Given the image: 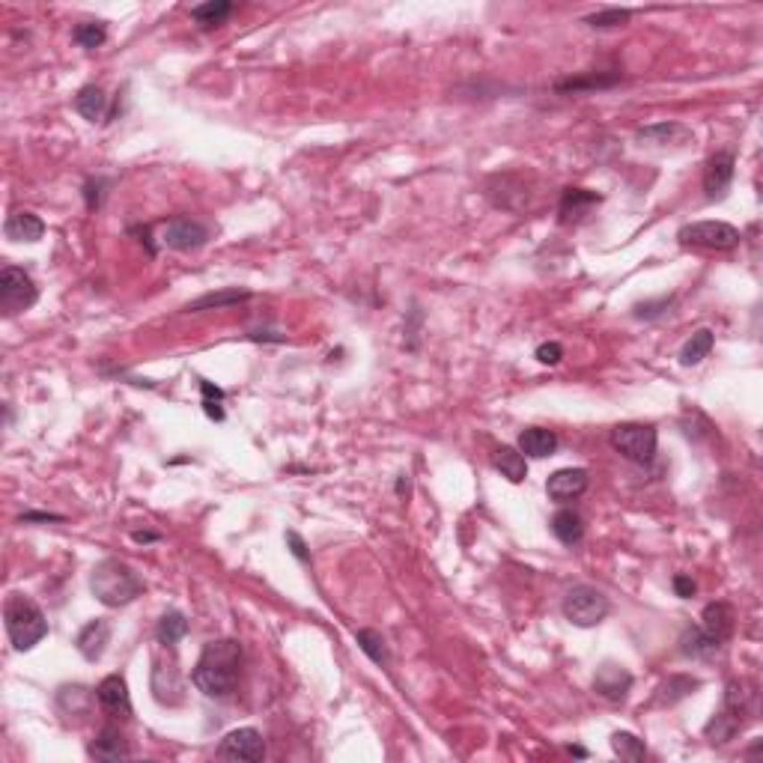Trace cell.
<instances>
[{
	"instance_id": "cell-31",
	"label": "cell",
	"mask_w": 763,
	"mask_h": 763,
	"mask_svg": "<svg viewBox=\"0 0 763 763\" xmlns=\"http://www.w3.org/2000/svg\"><path fill=\"white\" fill-rule=\"evenodd\" d=\"M611 749H615V754L620 760H629V763H638V760L647 758L644 742L629 731H617L615 736H611Z\"/></svg>"
},
{
	"instance_id": "cell-2",
	"label": "cell",
	"mask_w": 763,
	"mask_h": 763,
	"mask_svg": "<svg viewBox=\"0 0 763 763\" xmlns=\"http://www.w3.org/2000/svg\"><path fill=\"white\" fill-rule=\"evenodd\" d=\"M90 591L102 606L120 608V606L135 602L140 593H144V582H140V575L131 570L126 561H120V558H105V561L93 566Z\"/></svg>"
},
{
	"instance_id": "cell-36",
	"label": "cell",
	"mask_w": 763,
	"mask_h": 763,
	"mask_svg": "<svg viewBox=\"0 0 763 763\" xmlns=\"http://www.w3.org/2000/svg\"><path fill=\"white\" fill-rule=\"evenodd\" d=\"M534 358H537L540 364H546V367H555V364L564 358V346L558 343V340H546V343L537 346Z\"/></svg>"
},
{
	"instance_id": "cell-9",
	"label": "cell",
	"mask_w": 763,
	"mask_h": 763,
	"mask_svg": "<svg viewBox=\"0 0 763 763\" xmlns=\"http://www.w3.org/2000/svg\"><path fill=\"white\" fill-rule=\"evenodd\" d=\"M162 245L171 251H197L212 239V230L194 218H171L162 224Z\"/></svg>"
},
{
	"instance_id": "cell-40",
	"label": "cell",
	"mask_w": 763,
	"mask_h": 763,
	"mask_svg": "<svg viewBox=\"0 0 763 763\" xmlns=\"http://www.w3.org/2000/svg\"><path fill=\"white\" fill-rule=\"evenodd\" d=\"M21 522H63V516H57V513H24Z\"/></svg>"
},
{
	"instance_id": "cell-13",
	"label": "cell",
	"mask_w": 763,
	"mask_h": 763,
	"mask_svg": "<svg viewBox=\"0 0 763 763\" xmlns=\"http://www.w3.org/2000/svg\"><path fill=\"white\" fill-rule=\"evenodd\" d=\"M734 173H736V158L731 149H718V153L709 158L707 167H704V191L709 200H722L727 189L734 182Z\"/></svg>"
},
{
	"instance_id": "cell-38",
	"label": "cell",
	"mask_w": 763,
	"mask_h": 763,
	"mask_svg": "<svg viewBox=\"0 0 763 763\" xmlns=\"http://www.w3.org/2000/svg\"><path fill=\"white\" fill-rule=\"evenodd\" d=\"M287 543H289V552L298 558V561H310V555H307V546H305V540H301L296 531H287Z\"/></svg>"
},
{
	"instance_id": "cell-10",
	"label": "cell",
	"mask_w": 763,
	"mask_h": 763,
	"mask_svg": "<svg viewBox=\"0 0 763 763\" xmlns=\"http://www.w3.org/2000/svg\"><path fill=\"white\" fill-rule=\"evenodd\" d=\"M215 754L221 760H247V763L263 760L265 758L263 734L256 731V727H236V731H230L224 740H221Z\"/></svg>"
},
{
	"instance_id": "cell-21",
	"label": "cell",
	"mask_w": 763,
	"mask_h": 763,
	"mask_svg": "<svg viewBox=\"0 0 763 763\" xmlns=\"http://www.w3.org/2000/svg\"><path fill=\"white\" fill-rule=\"evenodd\" d=\"M549 528H552V534L561 540L564 546H579L582 537H584V519H582L573 507L558 510L555 516H552V525H549Z\"/></svg>"
},
{
	"instance_id": "cell-8",
	"label": "cell",
	"mask_w": 763,
	"mask_h": 763,
	"mask_svg": "<svg viewBox=\"0 0 763 763\" xmlns=\"http://www.w3.org/2000/svg\"><path fill=\"white\" fill-rule=\"evenodd\" d=\"M37 298H39V289L24 269H19V265H6V269L0 272V310H4L6 316H15V314H21V310L33 307Z\"/></svg>"
},
{
	"instance_id": "cell-22",
	"label": "cell",
	"mask_w": 763,
	"mask_h": 763,
	"mask_svg": "<svg viewBox=\"0 0 763 763\" xmlns=\"http://www.w3.org/2000/svg\"><path fill=\"white\" fill-rule=\"evenodd\" d=\"M495 468L501 472V477H507L510 483H522L528 477V463H525V454L519 448H499L492 457Z\"/></svg>"
},
{
	"instance_id": "cell-14",
	"label": "cell",
	"mask_w": 763,
	"mask_h": 763,
	"mask_svg": "<svg viewBox=\"0 0 763 763\" xmlns=\"http://www.w3.org/2000/svg\"><path fill=\"white\" fill-rule=\"evenodd\" d=\"M96 700L102 704V709L111 718H131V695H129V683L120 677V674H108L99 686H96Z\"/></svg>"
},
{
	"instance_id": "cell-12",
	"label": "cell",
	"mask_w": 763,
	"mask_h": 763,
	"mask_svg": "<svg viewBox=\"0 0 763 763\" xmlns=\"http://www.w3.org/2000/svg\"><path fill=\"white\" fill-rule=\"evenodd\" d=\"M629 689H633V674L617 662H606L593 674V692L608 704H620L629 695Z\"/></svg>"
},
{
	"instance_id": "cell-24",
	"label": "cell",
	"mask_w": 763,
	"mask_h": 763,
	"mask_svg": "<svg viewBox=\"0 0 763 763\" xmlns=\"http://www.w3.org/2000/svg\"><path fill=\"white\" fill-rule=\"evenodd\" d=\"M713 343H716V334L709 331V328H698V331L683 343L680 364L683 367H695V364H700L709 352H713Z\"/></svg>"
},
{
	"instance_id": "cell-17",
	"label": "cell",
	"mask_w": 763,
	"mask_h": 763,
	"mask_svg": "<svg viewBox=\"0 0 763 763\" xmlns=\"http://www.w3.org/2000/svg\"><path fill=\"white\" fill-rule=\"evenodd\" d=\"M108 641H111V624L105 617H96V620H90V624L81 629V633H78L75 647H78V653H81L87 662H99L105 656V647H108Z\"/></svg>"
},
{
	"instance_id": "cell-11",
	"label": "cell",
	"mask_w": 763,
	"mask_h": 763,
	"mask_svg": "<svg viewBox=\"0 0 763 763\" xmlns=\"http://www.w3.org/2000/svg\"><path fill=\"white\" fill-rule=\"evenodd\" d=\"M591 474L588 468H558V472L546 481V495L558 504L575 501L588 492Z\"/></svg>"
},
{
	"instance_id": "cell-30",
	"label": "cell",
	"mask_w": 763,
	"mask_h": 763,
	"mask_svg": "<svg viewBox=\"0 0 763 763\" xmlns=\"http://www.w3.org/2000/svg\"><path fill=\"white\" fill-rule=\"evenodd\" d=\"M251 298V292L247 289H224V292H206V296H200L197 301H191L189 314H200V310H212V307H227V305H239V301H247Z\"/></svg>"
},
{
	"instance_id": "cell-41",
	"label": "cell",
	"mask_w": 763,
	"mask_h": 763,
	"mask_svg": "<svg viewBox=\"0 0 763 763\" xmlns=\"http://www.w3.org/2000/svg\"><path fill=\"white\" fill-rule=\"evenodd\" d=\"M131 540L135 543H155V540H162V534H155V531H131Z\"/></svg>"
},
{
	"instance_id": "cell-26",
	"label": "cell",
	"mask_w": 763,
	"mask_h": 763,
	"mask_svg": "<svg viewBox=\"0 0 763 763\" xmlns=\"http://www.w3.org/2000/svg\"><path fill=\"white\" fill-rule=\"evenodd\" d=\"M695 689H700V680L695 677H686V674H674V677H668V683L659 689V695H656V704L659 707H671L677 704V700H683L686 695H692Z\"/></svg>"
},
{
	"instance_id": "cell-39",
	"label": "cell",
	"mask_w": 763,
	"mask_h": 763,
	"mask_svg": "<svg viewBox=\"0 0 763 763\" xmlns=\"http://www.w3.org/2000/svg\"><path fill=\"white\" fill-rule=\"evenodd\" d=\"M653 307H656V305H650V301H647V305H638V307H635V316H638V319H653V316H659ZM659 307H671V298H662Z\"/></svg>"
},
{
	"instance_id": "cell-29",
	"label": "cell",
	"mask_w": 763,
	"mask_h": 763,
	"mask_svg": "<svg viewBox=\"0 0 763 763\" xmlns=\"http://www.w3.org/2000/svg\"><path fill=\"white\" fill-rule=\"evenodd\" d=\"M355 641H358L361 653L367 656L373 665H382V668H385L388 659H391L385 647V638H382V633H376V629H358V633H355Z\"/></svg>"
},
{
	"instance_id": "cell-28",
	"label": "cell",
	"mask_w": 763,
	"mask_h": 763,
	"mask_svg": "<svg viewBox=\"0 0 763 763\" xmlns=\"http://www.w3.org/2000/svg\"><path fill=\"white\" fill-rule=\"evenodd\" d=\"M233 13V4L230 0H209V4H200V6H191V19L203 24V28H218L224 24Z\"/></svg>"
},
{
	"instance_id": "cell-18",
	"label": "cell",
	"mask_w": 763,
	"mask_h": 763,
	"mask_svg": "<svg viewBox=\"0 0 763 763\" xmlns=\"http://www.w3.org/2000/svg\"><path fill=\"white\" fill-rule=\"evenodd\" d=\"M4 233H6V239H13V242H30L33 245L46 236V221L30 209H15L13 215L6 218Z\"/></svg>"
},
{
	"instance_id": "cell-15",
	"label": "cell",
	"mask_w": 763,
	"mask_h": 763,
	"mask_svg": "<svg viewBox=\"0 0 763 763\" xmlns=\"http://www.w3.org/2000/svg\"><path fill=\"white\" fill-rule=\"evenodd\" d=\"M87 754L93 760H105V763H117V760H129L131 758V749L122 736L120 727L113 725H105L99 734L93 736V742L87 745Z\"/></svg>"
},
{
	"instance_id": "cell-7",
	"label": "cell",
	"mask_w": 763,
	"mask_h": 763,
	"mask_svg": "<svg viewBox=\"0 0 763 763\" xmlns=\"http://www.w3.org/2000/svg\"><path fill=\"white\" fill-rule=\"evenodd\" d=\"M680 245L704 247V251H731L740 245V230L725 221H695V224L680 227Z\"/></svg>"
},
{
	"instance_id": "cell-34",
	"label": "cell",
	"mask_w": 763,
	"mask_h": 763,
	"mask_svg": "<svg viewBox=\"0 0 763 763\" xmlns=\"http://www.w3.org/2000/svg\"><path fill=\"white\" fill-rule=\"evenodd\" d=\"M620 81V72L617 75H608V78H602V75H597V78H573V81H561L558 84V93H579V90H593V87H597V90H602V87H611V84H617Z\"/></svg>"
},
{
	"instance_id": "cell-33",
	"label": "cell",
	"mask_w": 763,
	"mask_h": 763,
	"mask_svg": "<svg viewBox=\"0 0 763 763\" xmlns=\"http://www.w3.org/2000/svg\"><path fill=\"white\" fill-rule=\"evenodd\" d=\"M671 135L677 138H689V131L677 126V122H656V126H647L638 131V140H650V144H668Z\"/></svg>"
},
{
	"instance_id": "cell-20",
	"label": "cell",
	"mask_w": 763,
	"mask_h": 763,
	"mask_svg": "<svg viewBox=\"0 0 763 763\" xmlns=\"http://www.w3.org/2000/svg\"><path fill=\"white\" fill-rule=\"evenodd\" d=\"M519 450L525 457H534V459H543V457H552L558 450V436L552 430H543V427H528L522 430L519 436Z\"/></svg>"
},
{
	"instance_id": "cell-37",
	"label": "cell",
	"mask_w": 763,
	"mask_h": 763,
	"mask_svg": "<svg viewBox=\"0 0 763 763\" xmlns=\"http://www.w3.org/2000/svg\"><path fill=\"white\" fill-rule=\"evenodd\" d=\"M674 591H677L680 600H689V597H695L698 584H695V579H692V575L677 573V575H674Z\"/></svg>"
},
{
	"instance_id": "cell-1",
	"label": "cell",
	"mask_w": 763,
	"mask_h": 763,
	"mask_svg": "<svg viewBox=\"0 0 763 763\" xmlns=\"http://www.w3.org/2000/svg\"><path fill=\"white\" fill-rule=\"evenodd\" d=\"M239 674H242V644L236 638H218L203 647L197 665L191 671V683L206 698L230 700L236 695Z\"/></svg>"
},
{
	"instance_id": "cell-32",
	"label": "cell",
	"mask_w": 763,
	"mask_h": 763,
	"mask_svg": "<svg viewBox=\"0 0 763 763\" xmlns=\"http://www.w3.org/2000/svg\"><path fill=\"white\" fill-rule=\"evenodd\" d=\"M72 39L81 48H99L102 42L108 39V30H105L102 21H84V24H78V28H75Z\"/></svg>"
},
{
	"instance_id": "cell-6",
	"label": "cell",
	"mask_w": 763,
	"mask_h": 763,
	"mask_svg": "<svg viewBox=\"0 0 763 763\" xmlns=\"http://www.w3.org/2000/svg\"><path fill=\"white\" fill-rule=\"evenodd\" d=\"M608 441L620 457L629 459V463L647 465V463H653V457H656L659 432H656V427H650V423H617V427L611 430Z\"/></svg>"
},
{
	"instance_id": "cell-25",
	"label": "cell",
	"mask_w": 763,
	"mask_h": 763,
	"mask_svg": "<svg viewBox=\"0 0 763 763\" xmlns=\"http://www.w3.org/2000/svg\"><path fill=\"white\" fill-rule=\"evenodd\" d=\"M189 617L182 615V611H167V615L158 620V626H155V638H158V644H164V647H173V644H180L185 635H189Z\"/></svg>"
},
{
	"instance_id": "cell-4",
	"label": "cell",
	"mask_w": 763,
	"mask_h": 763,
	"mask_svg": "<svg viewBox=\"0 0 763 763\" xmlns=\"http://www.w3.org/2000/svg\"><path fill=\"white\" fill-rule=\"evenodd\" d=\"M751 700L754 692H749V683L734 680L727 683L725 692V707L713 716V722L707 725V740L709 742H727L734 740L736 731H742V725L751 718Z\"/></svg>"
},
{
	"instance_id": "cell-23",
	"label": "cell",
	"mask_w": 763,
	"mask_h": 763,
	"mask_svg": "<svg viewBox=\"0 0 763 763\" xmlns=\"http://www.w3.org/2000/svg\"><path fill=\"white\" fill-rule=\"evenodd\" d=\"M75 111L81 113L84 120H90V122L102 120L105 111H108V96H105L102 87L87 84V87H81V90H78V96H75Z\"/></svg>"
},
{
	"instance_id": "cell-19",
	"label": "cell",
	"mask_w": 763,
	"mask_h": 763,
	"mask_svg": "<svg viewBox=\"0 0 763 763\" xmlns=\"http://www.w3.org/2000/svg\"><path fill=\"white\" fill-rule=\"evenodd\" d=\"M602 197L593 191H584V189H566L564 197H561V206H558V212H561V221L564 224H575L582 215H588L591 206H597Z\"/></svg>"
},
{
	"instance_id": "cell-35",
	"label": "cell",
	"mask_w": 763,
	"mask_h": 763,
	"mask_svg": "<svg viewBox=\"0 0 763 763\" xmlns=\"http://www.w3.org/2000/svg\"><path fill=\"white\" fill-rule=\"evenodd\" d=\"M633 19V13L629 10H602V13H593L584 19V24L593 30H608V28H620L624 21Z\"/></svg>"
},
{
	"instance_id": "cell-27",
	"label": "cell",
	"mask_w": 763,
	"mask_h": 763,
	"mask_svg": "<svg viewBox=\"0 0 763 763\" xmlns=\"http://www.w3.org/2000/svg\"><path fill=\"white\" fill-rule=\"evenodd\" d=\"M718 647H722V644H716L713 638H709L700 626L686 629V633H683V638H680V650L686 653V656H692V659H707V656H713Z\"/></svg>"
},
{
	"instance_id": "cell-5",
	"label": "cell",
	"mask_w": 763,
	"mask_h": 763,
	"mask_svg": "<svg viewBox=\"0 0 763 763\" xmlns=\"http://www.w3.org/2000/svg\"><path fill=\"white\" fill-rule=\"evenodd\" d=\"M608 611H611L608 597L600 588H593V584H573L564 597V617L573 626L582 629L600 626L608 617Z\"/></svg>"
},
{
	"instance_id": "cell-3",
	"label": "cell",
	"mask_w": 763,
	"mask_h": 763,
	"mask_svg": "<svg viewBox=\"0 0 763 763\" xmlns=\"http://www.w3.org/2000/svg\"><path fill=\"white\" fill-rule=\"evenodd\" d=\"M4 620H6V635H10V641L19 653L33 650L48 635V620L42 615V608L30 597H24V593H13L6 600Z\"/></svg>"
},
{
	"instance_id": "cell-16",
	"label": "cell",
	"mask_w": 763,
	"mask_h": 763,
	"mask_svg": "<svg viewBox=\"0 0 763 763\" xmlns=\"http://www.w3.org/2000/svg\"><path fill=\"white\" fill-rule=\"evenodd\" d=\"M734 626H736V615L727 602H709V606L700 611V629H704L716 644H725L727 638L734 635Z\"/></svg>"
}]
</instances>
